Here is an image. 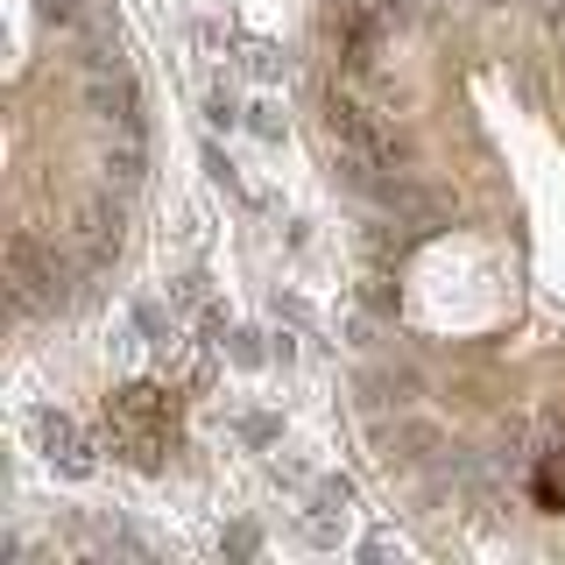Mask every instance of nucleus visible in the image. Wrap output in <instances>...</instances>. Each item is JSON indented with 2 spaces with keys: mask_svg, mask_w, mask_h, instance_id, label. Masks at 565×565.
<instances>
[{
  "mask_svg": "<svg viewBox=\"0 0 565 565\" xmlns=\"http://www.w3.org/2000/svg\"><path fill=\"white\" fill-rule=\"evenodd\" d=\"M558 71H565V22H558Z\"/></svg>",
  "mask_w": 565,
  "mask_h": 565,
  "instance_id": "9",
  "label": "nucleus"
},
{
  "mask_svg": "<svg viewBox=\"0 0 565 565\" xmlns=\"http://www.w3.org/2000/svg\"><path fill=\"white\" fill-rule=\"evenodd\" d=\"M71 276H78V255H57V247L35 241V234L8 241V290L22 311H64Z\"/></svg>",
  "mask_w": 565,
  "mask_h": 565,
  "instance_id": "1",
  "label": "nucleus"
},
{
  "mask_svg": "<svg viewBox=\"0 0 565 565\" xmlns=\"http://www.w3.org/2000/svg\"><path fill=\"white\" fill-rule=\"evenodd\" d=\"M106 177H114V184H135V177H141V141H135V128H120V141L106 149Z\"/></svg>",
  "mask_w": 565,
  "mask_h": 565,
  "instance_id": "5",
  "label": "nucleus"
},
{
  "mask_svg": "<svg viewBox=\"0 0 565 565\" xmlns=\"http://www.w3.org/2000/svg\"><path fill=\"white\" fill-rule=\"evenodd\" d=\"M85 106H93V120H106V128H141V93L128 78V64H106L85 78Z\"/></svg>",
  "mask_w": 565,
  "mask_h": 565,
  "instance_id": "3",
  "label": "nucleus"
},
{
  "mask_svg": "<svg viewBox=\"0 0 565 565\" xmlns=\"http://www.w3.org/2000/svg\"><path fill=\"white\" fill-rule=\"evenodd\" d=\"M247 71H255V78H282V50L276 43H255V50H247Z\"/></svg>",
  "mask_w": 565,
  "mask_h": 565,
  "instance_id": "6",
  "label": "nucleus"
},
{
  "mask_svg": "<svg viewBox=\"0 0 565 565\" xmlns=\"http://www.w3.org/2000/svg\"><path fill=\"white\" fill-rule=\"evenodd\" d=\"M57 234L85 269H106V262L120 255V241H128V205L120 199H71Z\"/></svg>",
  "mask_w": 565,
  "mask_h": 565,
  "instance_id": "2",
  "label": "nucleus"
},
{
  "mask_svg": "<svg viewBox=\"0 0 565 565\" xmlns=\"http://www.w3.org/2000/svg\"><path fill=\"white\" fill-rule=\"evenodd\" d=\"M35 438H43V452L57 459L64 473H78V481L93 473V446L78 438V424H71V417H57V411H35Z\"/></svg>",
  "mask_w": 565,
  "mask_h": 565,
  "instance_id": "4",
  "label": "nucleus"
},
{
  "mask_svg": "<svg viewBox=\"0 0 565 565\" xmlns=\"http://www.w3.org/2000/svg\"><path fill=\"white\" fill-rule=\"evenodd\" d=\"M234 361H241V367H255V361H262V347H255V332H234Z\"/></svg>",
  "mask_w": 565,
  "mask_h": 565,
  "instance_id": "7",
  "label": "nucleus"
},
{
  "mask_svg": "<svg viewBox=\"0 0 565 565\" xmlns=\"http://www.w3.org/2000/svg\"><path fill=\"white\" fill-rule=\"evenodd\" d=\"M177 305H205V276H184V282H177Z\"/></svg>",
  "mask_w": 565,
  "mask_h": 565,
  "instance_id": "8",
  "label": "nucleus"
}]
</instances>
